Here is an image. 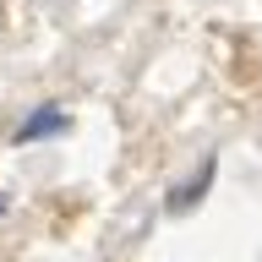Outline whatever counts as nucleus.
<instances>
[{"instance_id":"3","label":"nucleus","mask_w":262,"mask_h":262,"mask_svg":"<svg viewBox=\"0 0 262 262\" xmlns=\"http://www.w3.org/2000/svg\"><path fill=\"white\" fill-rule=\"evenodd\" d=\"M6 208H11V196H6V191H0V219H6Z\"/></svg>"},{"instance_id":"2","label":"nucleus","mask_w":262,"mask_h":262,"mask_svg":"<svg viewBox=\"0 0 262 262\" xmlns=\"http://www.w3.org/2000/svg\"><path fill=\"white\" fill-rule=\"evenodd\" d=\"M213 164H219V159H213V153H208V159L196 164V175L186 180V186H175V191H169V213H191L196 202L208 196V186H213Z\"/></svg>"},{"instance_id":"1","label":"nucleus","mask_w":262,"mask_h":262,"mask_svg":"<svg viewBox=\"0 0 262 262\" xmlns=\"http://www.w3.org/2000/svg\"><path fill=\"white\" fill-rule=\"evenodd\" d=\"M60 131H71V115H66L60 104H38V110H33L28 120L11 131V142L28 147V142H38V137H60Z\"/></svg>"}]
</instances>
